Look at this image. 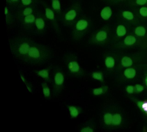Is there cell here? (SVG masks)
<instances>
[{"mask_svg":"<svg viewBox=\"0 0 147 132\" xmlns=\"http://www.w3.org/2000/svg\"><path fill=\"white\" fill-rule=\"evenodd\" d=\"M105 64L108 68H111L115 65V60L112 57L109 56L106 57L105 61Z\"/></svg>","mask_w":147,"mask_h":132,"instance_id":"8fae6325","label":"cell"},{"mask_svg":"<svg viewBox=\"0 0 147 132\" xmlns=\"http://www.w3.org/2000/svg\"><path fill=\"white\" fill-rule=\"evenodd\" d=\"M140 13L143 16H147V8L143 7L141 9Z\"/></svg>","mask_w":147,"mask_h":132,"instance_id":"d4e9b609","label":"cell"},{"mask_svg":"<svg viewBox=\"0 0 147 132\" xmlns=\"http://www.w3.org/2000/svg\"><path fill=\"white\" fill-rule=\"evenodd\" d=\"M122 65L124 67L129 66L132 65V61L130 58L125 57L122 58Z\"/></svg>","mask_w":147,"mask_h":132,"instance_id":"5bb4252c","label":"cell"},{"mask_svg":"<svg viewBox=\"0 0 147 132\" xmlns=\"http://www.w3.org/2000/svg\"><path fill=\"white\" fill-rule=\"evenodd\" d=\"M52 6L55 10H59L60 9V4L58 0H54L52 2Z\"/></svg>","mask_w":147,"mask_h":132,"instance_id":"603a6c76","label":"cell"},{"mask_svg":"<svg viewBox=\"0 0 147 132\" xmlns=\"http://www.w3.org/2000/svg\"><path fill=\"white\" fill-rule=\"evenodd\" d=\"M71 115L73 117H76L78 115V111L75 108L71 107L69 108Z\"/></svg>","mask_w":147,"mask_h":132,"instance_id":"cb8c5ba5","label":"cell"},{"mask_svg":"<svg viewBox=\"0 0 147 132\" xmlns=\"http://www.w3.org/2000/svg\"><path fill=\"white\" fill-rule=\"evenodd\" d=\"M46 15L47 18L51 20H54L55 16L53 11L49 8H47L46 10Z\"/></svg>","mask_w":147,"mask_h":132,"instance_id":"ffe728a7","label":"cell"},{"mask_svg":"<svg viewBox=\"0 0 147 132\" xmlns=\"http://www.w3.org/2000/svg\"><path fill=\"white\" fill-rule=\"evenodd\" d=\"M81 132H93L92 130L89 128H86L82 130Z\"/></svg>","mask_w":147,"mask_h":132,"instance_id":"e575fe53","label":"cell"},{"mask_svg":"<svg viewBox=\"0 0 147 132\" xmlns=\"http://www.w3.org/2000/svg\"><path fill=\"white\" fill-rule=\"evenodd\" d=\"M136 71L133 68H129L126 69L125 72V75L126 77L128 78H133L135 76Z\"/></svg>","mask_w":147,"mask_h":132,"instance_id":"7c38bea8","label":"cell"},{"mask_svg":"<svg viewBox=\"0 0 147 132\" xmlns=\"http://www.w3.org/2000/svg\"><path fill=\"white\" fill-rule=\"evenodd\" d=\"M136 90L138 92L142 91L143 89V87L140 85H137L136 86Z\"/></svg>","mask_w":147,"mask_h":132,"instance_id":"4dcf8cb0","label":"cell"},{"mask_svg":"<svg viewBox=\"0 0 147 132\" xmlns=\"http://www.w3.org/2000/svg\"><path fill=\"white\" fill-rule=\"evenodd\" d=\"M26 85V87H27V89L28 91L30 93H32L33 92V88L31 85L30 83H29L28 82L25 84Z\"/></svg>","mask_w":147,"mask_h":132,"instance_id":"83f0119b","label":"cell"},{"mask_svg":"<svg viewBox=\"0 0 147 132\" xmlns=\"http://www.w3.org/2000/svg\"><path fill=\"white\" fill-rule=\"evenodd\" d=\"M127 91L129 93H132L133 91L134 88L132 86H129L127 88Z\"/></svg>","mask_w":147,"mask_h":132,"instance_id":"f1b7e54d","label":"cell"},{"mask_svg":"<svg viewBox=\"0 0 147 132\" xmlns=\"http://www.w3.org/2000/svg\"><path fill=\"white\" fill-rule=\"evenodd\" d=\"M121 121V118L119 114H115L113 116L112 123L115 125L119 124Z\"/></svg>","mask_w":147,"mask_h":132,"instance_id":"2e32d148","label":"cell"},{"mask_svg":"<svg viewBox=\"0 0 147 132\" xmlns=\"http://www.w3.org/2000/svg\"><path fill=\"white\" fill-rule=\"evenodd\" d=\"M108 0V1L109 0Z\"/></svg>","mask_w":147,"mask_h":132,"instance_id":"f35d334b","label":"cell"},{"mask_svg":"<svg viewBox=\"0 0 147 132\" xmlns=\"http://www.w3.org/2000/svg\"><path fill=\"white\" fill-rule=\"evenodd\" d=\"M126 33V31L125 27L122 25L118 26L116 30V34L119 36H122L125 35Z\"/></svg>","mask_w":147,"mask_h":132,"instance_id":"4fadbf2b","label":"cell"},{"mask_svg":"<svg viewBox=\"0 0 147 132\" xmlns=\"http://www.w3.org/2000/svg\"><path fill=\"white\" fill-rule=\"evenodd\" d=\"M35 20V18L34 15H30L26 16L24 18V22L26 24L32 23Z\"/></svg>","mask_w":147,"mask_h":132,"instance_id":"e0dca14e","label":"cell"},{"mask_svg":"<svg viewBox=\"0 0 147 132\" xmlns=\"http://www.w3.org/2000/svg\"><path fill=\"white\" fill-rule=\"evenodd\" d=\"M12 0L14 1H16L18 0Z\"/></svg>","mask_w":147,"mask_h":132,"instance_id":"74e56055","label":"cell"},{"mask_svg":"<svg viewBox=\"0 0 147 132\" xmlns=\"http://www.w3.org/2000/svg\"><path fill=\"white\" fill-rule=\"evenodd\" d=\"M92 25V21L88 17L84 16L79 17L73 26L72 39L76 42L81 40L90 31Z\"/></svg>","mask_w":147,"mask_h":132,"instance_id":"7a4b0ae2","label":"cell"},{"mask_svg":"<svg viewBox=\"0 0 147 132\" xmlns=\"http://www.w3.org/2000/svg\"><path fill=\"white\" fill-rule=\"evenodd\" d=\"M92 77L94 79L102 81L103 80L102 74L101 73L95 72L93 73L92 75Z\"/></svg>","mask_w":147,"mask_h":132,"instance_id":"7402d4cb","label":"cell"},{"mask_svg":"<svg viewBox=\"0 0 147 132\" xmlns=\"http://www.w3.org/2000/svg\"><path fill=\"white\" fill-rule=\"evenodd\" d=\"M110 26L106 25L94 32L88 40L89 44L99 46L108 44L110 41Z\"/></svg>","mask_w":147,"mask_h":132,"instance_id":"3957f363","label":"cell"},{"mask_svg":"<svg viewBox=\"0 0 147 132\" xmlns=\"http://www.w3.org/2000/svg\"><path fill=\"white\" fill-rule=\"evenodd\" d=\"M63 60L71 72H79L80 67L76 55L71 53H66L64 55Z\"/></svg>","mask_w":147,"mask_h":132,"instance_id":"5b68a950","label":"cell"},{"mask_svg":"<svg viewBox=\"0 0 147 132\" xmlns=\"http://www.w3.org/2000/svg\"><path fill=\"white\" fill-rule=\"evenodd\" d=\"M111 8L107 6L104 8L101 11V15L102 18L104 20H108L110 18L112 15Z\"/></svg>","mask_w":147,"mask_h":132,"instance_id":"ba28073f","label":"cell"},{"mask_svg":"<svg viewBox=\"0 0 147 132\" xmlns=\"http://www.w3.org/2000/svg\"><path fill=\"white\" fill-rule=\"evenodd\" d=\"M81 10V6L79 3L76 2L73 4L65 15L64 19L66 25L72 26L79 17Z\"/></svg>","mask_w":147,"mask_h":132,"instance_id":"277c9868","label":"cell"},{"mask_svg":"<svg viewBox=\"0 0 147 132\" xmlns=\"http://www.w3.org/2000/svg\"><path fill=\"white\" fill-rule=\"evenodd\" d=\"M146 31L144 27H138L135 30V33L139 36H144L146 34Z\"/></svg>","mask_w":147,"mask_h":132,"instance_id":"d6986e66","label":"cell"},{"mask_svg":"<svg viewBox=\"0 0 147 132\" xmlns=\"http://www.w3.org/2000/svg\"><path fill=\"white\" fill-rule=\"evenodd\" d=\"M53 67V66H50L46 68L40 70H35V73L37 75L44 80L45 82L50 83L52 81L50 76V72Z\"/></svg>","mask_w":147,"mask_h":132,"instance_id":"52a82bcc","label":"cell"},{"mask_svg":"<svg viewBox=\"0 0 147 132\" xmlns=\"http://www.w3.org/2000/svg\"><path fill=\"white\" fill-rule=\"evenodd\" d=\"M23 3L24 5H28L30 4L31 0H22Z\"/></svg>","mask_w":147,"mask_h":132,"instance_id":"d6a6232c","label":"cell"},{"mask_svg":"<svg viewBox=\"0 0 147 132\" xmlns=\"http://www.w3.org/2000/svg\"><path fill=\"white\" fill-rule=\"evenodd\" d=\"M10 49L15 58L27 65H43L53 58L50 47L41 44L25 36L13 37L9 40Z\"/></svg>","mask_w":147,"mask_h":132,"instance_id":"6da1fadb","label":"cell"},{"mask_svg":"<svg viewBox=\"0 0 147 132\" xmlns=\"http://www.w3.org/2000/svg\"><path fill=\"white\" fill-rule=\"evenodd\" d=\"M136 41V39L134 36H128L126 38L125 40V44L130 45L134 44Z\"/></svg>","mask_w":147,"mask_h":132,"instance_id":"9a60e30c","label":"cell"},{"mask_svg":"<svg viewBox=\"0 0 147 132\" xmlns=\"http://www.w3.org/2000/svg\"><path fill=\"white\" fill-rule=\"evenodd\" d=\"M145 111L147 112V102H145L142 104L141 106Z\"/></svg>","mask_w":147,"mask_h":132,"instance_id":"836d02e7","label":"cell"},{"mask_svg":"<svg viewBox=\"0 0 147 132\" xmlns=\"http://www.w3.org/2000/svg\"><path fill=\"white\" fill-rule=\"evenodd\" d=\"M8 12V10L6 7L5 8V14H7Z\"/></svg>","mask_w":147,"mask_h":132,"instance_id":"d590c367","label":"cell"},{"mask_svg":"<svg viewBox=\"0 0 147 132\" xmlns=\"http://www.w3.org/2000/svg\"><path fill=\"white\" fill-rule=\"evenodd\" d=\"M122 15L124 18L129 20H132L133 18V16L132 13L130 12H124L122 14Z\"/></svg>","mask_w":147,"mask_h":132,"instance_id":"44dd1931","label":"cell"},{"mask_svg":"<svg viewBox=\"0 0 147 132\" xmlns=\"http://www.w3.org/2000/svg\"><path fill=\"white\" fill-rule=\"evenodd\" d=\"M41 86L44 96L46 99H49L51 96V91L49 87L46 82L41 83Z\"/></svg>","mask_w":147,"mask_h":132,"instance_id":"9c48e42d","label":"cell"},{"mask_svg":"<svg viewBox=\"0 0 147 132\" xmlns=\"http://www.w3.org/2000/svg\"><path fill=\"white\" fill-rule=\"evenodd\" d=\"M53 74L52 84H53V94L54 95H57L58 92L59 87L62 86L64 82L63 74L57 67H53Z\"/></svg>","mask_w":147,"mask_h":132,"instance_id":"8992f818","label":"cell"},{"mask_svg":"<svg viewBox=\"0 0 147 132\" xmlns=\"http://www.w3.org/2000/svg\"><path fill=\"white\" fill-rule=\"evenodd\" d=\"M103 93V90L102 88H96L93 90V93L95 95L100 94Z\"/></svg>","mask_w":147,"mask_h":132,"instance_id":"4316f807","label":"cell"},{"mask_svg":"<svg viewBox=\"0 0 147 132\" xmlns=\"http://www.w3.org/2000/svg\"><path fill=\"white\" fill-rule=\"evenodd\" d=\"M146 83L147 86V77L146 78Z\"/></svg>","mask_w":147,"mask_h":132,"instance_id":"8d00e7d4","label":"cell"},{"mask_svg":"<svg viewBox=\"0 0 147 132\" xmlns=\"http://www.w3.org/2000/svg\"><path fill=\"white\" fill-rule=\"evenodd\" d=\"M35 24L37 29L39 31H41L44 29L45 26V23L44 21L41 18H37L36 19Z\"/></svg>","mask_w":147,"mask_h":132,"instance_id":"30bf717a","label":"cell"},{"mask_svg":"<svg viewBox=\"0 0 147 132\" xmlns=\"http://www.w3.org/2000/svg\"><path fill=\"white\" fill-rule=\"evenodd\" d=\"M147 1V0H137L136 3L138 4L143 5L146 3Z\"/></svg>","mask_w":147,"mask_h":132,"instance_id":"1f68e13d","label":"cell"},{"mask_svg":"<svg viewBox=\"0 0 147 132\" xmlns=\"http://www.w3.org/2000/svg\"><path fill=\"white\" fill-rule=\"evenodd\" d=\"M32 12V9L30 8H26L23 12L24 15L27 16L31 15V13Z\"/></svg>","mask_w":147,"mask_h":132,"instance_id":"484cf974","label":"cell"},{"mask_svg":"<svg viewBox=\"0 0 147 132\" xmlns=\"http://www.w3.org/2000/svg\"><path fill=\"white\" fill-rule=\"evenodd\" d=\"M19 73H20V76L21 79L23 82L24 83V84H26L27 82V80H26L25 78L23 75L20 72H19Z\"/></svg>","mask_w":147,"mask_h":132,"instance_id":"f546056e","label":"cell"},{"mask_svg":"<svg viewBox=\"0 0 147 132\" xmlns=\"http://www.w3.org/2000/svg\"><path fill=\"white\" fill-rule=\"evenodd\" d=\"M113 116L111 114L107 113L104 116V121L106 124L107 125H110L112 122Z\"/></svg>","mask_w":147,"mask_h":132,"instance_id":"ac0fdd59","label":"cell"}]
</instances>
